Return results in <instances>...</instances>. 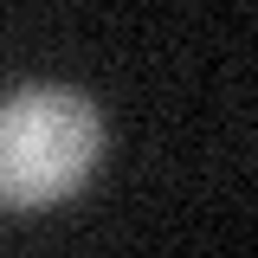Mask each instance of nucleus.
<instances>
[{"instance_id":"obj_1","label":"nucleus","mask_w":258,"mask_h":258,"mask_svg":"<svg viewBox=\"0 0 258 258\" xmlns=\"http://www.w3.org/2000/svg\"><path fill=\"white\" fill-rule=\"evenodd\" d=\"M103 161V110L78 84H20L0 97V207L45 213Z\"/></svg>"}]
</instances>
